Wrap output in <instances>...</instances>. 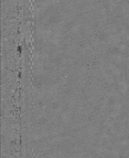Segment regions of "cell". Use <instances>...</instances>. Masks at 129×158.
<instances>
[{
    "instance_id": "obj_1",
    "label": "cell",
    "mask_w": 129,
    "mask_h": 158,
    "mask_svg": "<svg viewBox=\"0 0 129 158\" xmlns=\"http://www.w3.org/2000/svg\"><path fill=\"white\" fill-rule=\"evenodd\" d=\"M18 50L19 51H22V48H21L20 46H18Z\"/></svg>"
}]
</instances>
